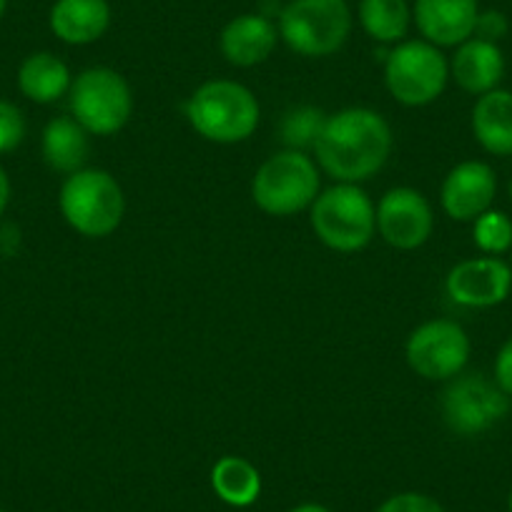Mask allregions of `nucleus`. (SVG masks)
<instances>
[{"label":"nucleus","instance_id":"obj_1","mask_svg":"<svg viewBox=\"0 0 512 512\" xmlns=\"http://www.w3.org/2000/svg\"><path fill=\"white\" fill-rule=\"evenodd\" d=\"M314 151L319 166L337 184H359L390 159L392 128L372 108H344L327 116Z\"/></svg>","mask_w":512,"mask_h":512},{"label":"nucleus","instance_id":"obj_2","mask_svg":"<svg viewBox=\"0 0 512 512\" xmlns=\"http://www.w3.org/2000/svg\"><path fill=\"white\" fill-rule=\"evenodd\" d=\"M259 113L254 93L226 78L206 81L186 103L191 128L214 144H239L249 139L259 126Z\"/></svg>","mask_w":512,"mask_h":512},{"label":"nucleus","instance_id":"obj_3","mask_svg":"<svg viewBox=\"0 0 512 512\" xmlns=\"http://www.w3.org/2000/svg\"><path fill=\"white\" fill-rule=\"evenodd\" d=\"M279 38L304 58H327L342 51L352 33L347 0H289L279 13Z\"/></svg>","mask_w":512,"mask_h":512},{"label":"nucleus","instance_id":"obj_4","mask_svg":"<svg viewBox=\"0 0 512 512\" xmlns=\"http://www.w3.org/2000/svg\"><path fill=\"white\" fill-rule=\"evenodd\" d=\"M58 204L68 226L88 239L113 234L126 214L121 184L103 169H81L68 176L61 186Z\"/></svg>","mask_w":512,"mask_h":512},{"label":"nucleus","instance_id":"obj_5","mask_svg":"<svg viewBox=\"0 0 512 512\" xmlns=\"http://www.w3.org/2000/svg\"><path fill=\"white\" fill-rule=\"evenodd\" d=\"M309 221L324 246L342 254L364 249L377 231V209L359 184H337L309 206Z\"/></svg>","mask_w":512,"mask_h":512},{"label":"nucleus","instance_id":"obj_6","mask_svg":"<svg viewBox=\"0 0 512 512\" xmlns=\"http://www.w3.org/2000/svg\"><path fill=\"white\" fill-rule=\"evenodd\" d=\"M251 196L269 216L299 214L319 196L317 164L304 151H279L259 166L251 181Z\"/></svg>","mask_w":512,"mask_h":512},{"label":"nucleus","instance_id":"obj_7","mask_svg":"<svg viewBox=\"0 0 512 512\" xmlns=\"http://www.w3.org/2000/svg\"><path fill=\"white\" fill-rule=\"evenodd\" d=\"M71 113L91 136L118 134L134 113V93L126 78L106 66L86 68L71 83Z\"/></svg>","mask_w":512,"mask_h":512},{"label":"nucleus","instance_id":"obj_8","mask_svg":"<svg viewBox=\"0 0 512 512\" xmlns=\"http://www.w3.org/2000/svg\"><path fill=\"white\" fill-rule=\"evenodd\" d=\"M450 78V63L427 41H402L387 53L384 83L402 106H427L442 96Z\"/></svg>","mask_w":512,"mask_h":512},{"label":"nucleus","instance_id":"obj_9","mask_svg":"<svg viewBox=\"0 0 512 512\" xmlns=\"http://www.w3.org/2000/svg\"><path fill=\"white\" fill-rule=\"evenodd\" d=\"M510 412V397L495 379L482 374H457L442 392V420L455 435L475 437L492 430Z\"/></svg>","mask_w":512,"mask_h":512},{"label":"nucleus","instance_id":"obj_10","mask_svg":"<svg viewBox=\"0 0 512 512\" xmlns=\"http://www.w3.org/2000/svg\"><path fill=\"white\" fill-rule=\"evenodd\" d=\"M470 349V337L460 324L452 319H432L410 334L405 354L412 372L432 382H445L462 374Z\"/></svg>","mask_w":512,"mask_h":512},{"label":"nucleus","instance_id":"obj_11","mask_svg":"<svg viewBox=\"0 0 512 512\" xmlns=\"http://www.w3.org/2000/svg\"><path fill=\"white\" fill-rule=\"evenodd\" d=\"M435 229V214L425 194L410 186L390 189L377 204V231L395 249H420Z\"/></svg>","mask_w":512,"mask_h":512},{"label":"nucleus","instance_id":"obj_12","mask_svg":"<svg viewBox=\"0 0 512 512\" xmlns=\"http://www.w3.org/2000/svg\"><path fill=\"white\" fill-rule=\"evenodd\" d=\"M445 289L447 297L460 307H497L512 292V269L497 256H477L450 269Z\"/></svg>","mask_w":512,"mask_h":512},{"label":"nucleus","instance_id":"obj_13","mask_svg":"<svg viewBox=\"0 0 512 512\" xmlns=\"http://www.w3.org/2000/svg\"><path fill=\"white\" fill-rule=\"evenodd\" d=\"M480 3L477 0H415L412 21L422 41L437 48H452L475 36Z\"/></svg>","mask_w":512,"mask_h":512},{"label":"nucleus","instance_id":"obj_14","mask_svg":"<svg viewBox=\"0 0 512 512\" xmlns=\"http://www.w3.org/2000/svg\"><path fill=\"white\" fill-rule=\"evenodd\" d=\"M497 194V176L485 161H462L442 184V209L455 221H475L490 211Z\"/></svg>","mask_w":512,"mask_h":512},{"label":"nucleus","instance_id":"obj_15","mask_svg":"<svg viewBox=\"0 0 512 512\" xmlns=\"http://www.w3.org/2000/svg\"><path fill=\"white\" fill-rule=\"evenodd\" d=\"M279 41V28L264 13L231 18L219 36V48L236 68H251L267 61Z\"/></svg>","mask_w":512,"mask_h":512},{"label":"nucleus","instance_id":"obj_16","mask_svg":"<svg viewBox=\"0 0 512 512\" xmlns=\"http://www.w3.org/2000/svg\"><path fill=\"white\" fill-rule=\"evenodd\" d=\"M450 76L455 78L462 91L472 96H485L500 86L505 76V56L500 46L472 36L460 43L450 61Z\"/></svg>","mask_w":512,"mask_h":512},{"label":"nucleus","instance_id":"obj_17","mask_svg":"<svg viewBox=\"0 0 512 512\" xmlns=\"http://www.w3.org/2000/svg\"><path fill=\"white\" fill-rule=\"evenodd\" d=\"M48 26L68 46H88L111 28L108 0H56L48 13Z\"/></svg>","mask_w":512,"mask_h":512},{"label":"nucleus","instance_id":"obj_18","mask_svg":"<svg viewBox=\"0 0 512 512\" xmlns=\"http://www.w3.org/2000/svg\"><path fill=\"white\" fill-rule=\"evenodd\" d=\"M472 134L492 156H512V91L495 88L472 108Z\"/></svg>","mask_w":512,"mask_h":512},{"label":"nucleus","instance_id":"obj_19","mask_svg":"<svg viewBox=\"0 0 512 512\" xmlns=\"http://www.w3.org/2000/svg\"><path fill=\"white\" fill-rule=\"evenodd\" d=\"M88 131L73 116H58L48 121L43 128V159L58 174H76L86 169L88 154H91V139Z\"/></svg>","mask_w":512,"mask_h":512},{"label":"nucleus","instance_id":"obj_20","mask_svg":"<svg viewBox=\"0 0 512 512\" xmlns=\"http://www.w3.org/2000/svg\"><path fill=\"white\" fill-rule=\"evenodd\" d=\"M71 71L48 51L31 53L18 68V88L33 103H56L71 91Z\"/></svg>","mask_w":512,"mask_h":512},{"label":"nucleus","instance_id":"obj_21","mask_svg":"<svg viewBox=\"0 0 512 512\" xmlns=\"http://www.w3.org/2000/svg\"><path fill=\"white\" fill-rule=\"evenodd\" d=\"M359 26L377 43H402L412 26L407 0H359Z\"/></svg>","mask_w":512,"mask_h":512},{"label":"nucleus","instance_id":"obj_22","mask_svg":"<svg viewBox=\"0 0 512 512\" xmlns=\"http://www.w3.org/2000/svg\"><path fill=\"white\" fill-rule=\"evenodd\" d=\"M211 487L231 507H249L262 492V475L244 457H221L211 470Z\"/></svg>","mask_w":512,"mask_h":512},{"label":"nucleus","instance_id":"obj_23","mask_svg":"<svg viewBox=\"0 0 512 512\" xmlns=\"http://www.w3.org/2000/svg\"><path fill=\"white\" fill-rule=\"evenodd\" d=\"M324 121H327V116H324L319 108L314 106L292 108V111L282 118V128H279V131H282L284 146L292 151L314 149V146H317L319 134H322Z\"/></svg>","mask_w":512,"mask_h":512},{"label":"nucleus","instance_id":"obj_24","mask_svg":"<svg viewBox=\"0 0 512 512\" xmlns=\"http://www.w3.org/2000/svg\"><path fill=\"white\" fill-rule=\"evenodd\" d=\"M472 236H475L477 249L485 251L487 256H500L512 249V221L502 211H485L472 221Z\"/></svg>","mask_w":512,"mask_h":512},{"label":"nucleus","instance_id":"obj_25","mask_svg":"<svg viewBox=\"0 0 512 512\" xmlns=\"http://www.w3.org/2000/svg\"><path fill=\"white\" fill-rule=\"evenodd\" d=\"M23 139H26V118L21 108L0 98V154L18 149Z\"/></svg>","mask_w":512,"mask_h":512},{"label":"nucleus","instance_id":"obj_26","mask_svg":"<svg viewBox=\"0 0 512 512\" xmlns=\"http://www.w3.org/2000/svg\"><path fill=\"white\" fill-rule=\"evenodd\" d=\"M374 512H445V507L425 492H397L387 497Z\"/></svg>","mask_w":512,"mask_h":512},{"label":"nucleus","instance_id":"obj_27","mask_svg":"<svg viewBox=\"0 0 512 512\" xmlns=\"http://www.w3.org/2000/svg\"><path fill=\"white\" fill-rule=\"evenodd\" d=\"M507 36V18L500 11H480L475 26V38L497 43Z\"/></svg>","mask_w":512,"mask_h":512},{"label":"nucleus","instance_id":"obj_28","mask_svg":"<svg viewBox=\"0 0 512 512\" xmlns=\"http://www.w3.org/2000/svg\"><path fill=\"white\" fill-rule=\"evenodd\" d=\"M495 382L507 397H512V337L502 344L495 357Z\"/></svg>","mask_w":512,"mask_h":512},{"label":"nucleus","instance_id":"obj_29","mask_svg":"<svg viewBox=\"0 0 512 512\" xmlns=\"http://www.w3.org/2000/svg\"><path fill=\"white\" fill-rule=\"evenodd\" d=\"M8 204H11V179H8V174L0 166V216L6 214Z\"/></svg>","mask_w":512,"mask_h":512},{"label":"nucleus","instance_id":"obj_30","mask_svg":"<svg viewBox=\"0 0 512 512\" xmlns=\"http://www.w3.org/2000/svg\"><path fill=\"white\" fill-rule=\"evenodd\" d=\"M289 512H332V510H329V507H324V505H317V502H304V505L292 507Z\"/></svg>","mask_w":512,"mask_h":512},{"label":"nucleus","instance_id":"obj_31","mask_svg":"<svg viewBox=\"0 0 512 512\" xmlns=\"http://www.w3.org/2000/svg\"><path fill=\"white\" fill-rule=\"evenodd\" d=\"M8 8V0H0V18H3V13H6Z\"/></svg>","mask_w":512,"mask_h":512},{"label":"nucleus","instance_id":"obj_32","mask_svg":"<svg viewBox=\"0 0 512 512\" xmlns=\"http://www.w3.org/2000/svg\"><path fill=\"white\" fill-rule=\"evenodd\" d=\"M507 512H512V492H510V497H507Z\"/></svg>","mask_w":512,"mask_h":512},{"label":"nucleus","instance_id":"obj_33","mask_svg":"<svg viewBox=\"0 0 512 512\" xmlns=\"http://www.w3.org/2000/svg\"><path fill=\"white\" fill-rule=\"evenodd\" d=\"M507 191H510V199H512V179H510V186H507Z\"/></svg>","mask_w":512,"mask_h":512},{"label":"nucleus","instance_id":"obj_34","mask_svg":"<svg viewBox=\"0 0 512 512\" xmlns=\"http://www.w3.org/2000/svg\"><path fill=\"white\" fill-rule=\"evenodd\" d=\"M0 512H3V507H0Z\"/></svg>","mask_w":512,"mask_h":512}]
</instances>
